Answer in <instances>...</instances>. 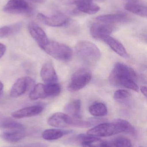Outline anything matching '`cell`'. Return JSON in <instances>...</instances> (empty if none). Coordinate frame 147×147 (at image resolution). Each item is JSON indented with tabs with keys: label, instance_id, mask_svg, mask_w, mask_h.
<instances>
[{
	"label": "cell",
	"instance_id": "10",
	"mask_svg": "<svg viewBox=\"0 0 147 147\" xmlns=\"http://www.w3.org/2000/svg\"><path fill=\"white\" fill-rule=\"evenodd\" d=\"M28 30L30 35L41 49L48 43L49 39L45 31L36 23H30L28 25Z\"/></svg>",
	"mask_w": 147,
	"mask_h": 147
},
{
	"label": "cell",
	"instance_id": "24",
	"mask_svg": "<svg viewBox=\"0 0 147 147\" xmlns=\"http://www.w3.org/2000/svg\"><path fill=\"white\" fill-rule=\"evenodd\" d=\"M90 113L96 117L104 116L108 114V109L104 104L97 102L91 105L89 108Z\"/></svg>",
	"mask_w": 147,
	"mask_h": 147
},
{
	"label": "cell",
	"instance_id": "23",
	"mask_svg": "<svg viewBox=\"0 0 147 147\" xmlns=\"http://www.w3.org/2000/svg\"><path fill=\"white\" fill-rule=\"evenodd\" d=\"M0 127L9 129H25V127L20 123L9 118H4L0 121Z\"/></svg>",
	"mask_w": 147,
	"mask_h": 147
},
{
	"label": "cell",
	"instance_id": "37",
	"mask_svg": "<svg viewBox=\"0 0 147 147\" xmlns=\"http://www.w3.org/2000/svg\"><path fill=\"white\" fill-rule=\"evenodd\" d=\"M97 1H98L104 2L105 1V0H97Z\"/></svg>",
	"mask_w": 147,
	"mask_h": 147
},
{
	"label": "cell",
	"instance_id": "28",
	"mask_svg": "<svg viewBox=\"0 0 147 147\" xmlns=\"http://www.w3.org/2000/svg\"><path fill=\"white\" fill-rule=\"evenodd\" d=\"M61 2L65 5H80L84 3L92 2V0H61Z\"/></svg>",
	"mask_w": 147,
	"mask_h": 147
},
{
	"label": "cell",
	"instance_id": "21",
	"mask_svg": "<svg viewBox=\"0 0 147 147\" xmlns=\"http://www.w3.org/2000/svg\"><path fill=\"white\" fill-rule=\"evenodd\" d=\"M125 9L130 13L142 17H147V9L146 6L137 3H128L125 5Z\"/></svg>",
	"mask_w": 147,
	"mask_h": 147
},
{
	"label": "cell",
	"instance_id": "29",
	"mask_svg": "<svg viewBox=\"0 0 147 147\" xmlns=\"http://www.w3.org/2000/svg\"><path fill=\"white\" fill-rule=\"evenodd\" d=\"M8 147H48V146L46 144L41 142H34Z\"/></svg>",
	"mask_w": 147,
	"mask_h": 147
},
{
	"label": "cell",
	"instance_id": "38",
	"mask_svg": "<svg viewBox=\"0 0 147 147\" xmlns=\"http://www.w3.org/2000/svg\"></svg>",
	"mask_w": 147,
	"mask_h": 147
},
{
	"label": "cell",
	"instance_id": "17",
	"mask_svg": "<svg viewBox=\"0 0 147 147\" xmlns=\"http://www.w3.org/2000/svg\"><path fill=\"white\" fill-rule=\"evenodd\" d=\"M127 16L123 13L110 14L98 16L97 20L107 24L120 23L127 20Z\"/></svg>",
	"mask_w": 147,
	"mask_h": 147
},
{
	"label": "cell",
	"instance_id": "26",
	"mask_svg": "<svg viewBox=\"0 0 147 147\" xmlns=\"http://www.w3.org/2000/svg\"><path fill=\"white\" fill-rule=\"evenodd\" d=\"M130 95L131 94L128 91L121 89L115 91L114 93V98L116 101L123 102L130 97Z\"/></svg>",
	"mask_w": 147,
	"mask_h": 147
},
{
	"label": "cell",
	"instance_id": "3",
	"mask_svg": "<svg viewBox=\"0 0 147 147\" xmlns=\"http://www.w3.org/2000/svg\"><path fill=\"white\" fill-rule=\"evenodd\" d=\"M75 51L79 58L89 65H95L101 58L99 48L89 41L81 40L78 42L75 46Z\"/></svg>",
	"mask_w": 147,
	"mask_h": 147
},
{
	"label": "cell",
	"instance_id": "36",
	"mask_svg": "<svg viewBox=\"0 0 147 147\" xmlns=\"http://www.w3.org/2000/svg\"><path fill=\"white\" fill-rule=\"evenodd\" d=\"M123 1H126L128 2V3H137L139 2V0H123Z\"/></svg>",
	"mask_w": 147,
	"mask_h": 147
},
{
	"label": "cell",
	"instance_id": "16",
	"mask_svg": "<svg viewBox=\"0 0 147 147\" xmlns=\"http://www.w3.org/2000/svg\"><path fill=\"white\" fill-rule=\"evenodd\" d=\"M26 133L25 129H9L2 134V138L10 142H16L25 138Z\"/></svg>",
	"mask_w": 147,
	"mask_h": 147
},
{
	"label": "cell",
	"instance_id": "4",
	"mask_svg": "<svg viewBox=\"0 0 147 147\" xmlns=\"http://www.w3.org/2000/svg\"><path fill=\"white\" fill-rule=\"evenodd\" d=\"M41 49L54 58L60 61H69L72 57V50L69 47L51 40Z\"/></svg>",
	"mask_w": 147,
	"mask_h": 147
},
{
	"label": "cell",
	"instance_id": "18",
	"mask_svg": "<svg viewBox=\"0 0 147 147\" xmlns=\"http://www.w3.org/2000/svg\"><path fill=\"white\" fill-rule=\"evenodd\" d=\"M81 102L79 99L70 102L66 105L64 111L67 115L77 118H81Z\"/></svg>",
	"mask_w": 147,
	"mask_h": 147
},
{
	"label": "cell",
	"instance_id": "20",
	"mask_svg": "<svg viewBox=\"0 0 147 147\" xmlns=\"http://www.w3.org/2000/svg\"><path fill=\"white\" fill-rule=\"evenodd\" d=\"M22 27L21 23H17L0 28V38H7L15 34Z\"/></svg>",
	"mask_w": 147,
	"mask_h": 147
},
{
	"label": "cell",
	"instance_id": "34",
	"mask_svg": "<svg viewBox=\"0 0 147 147\" xmlns=\"http://www.w3.org/2000/svg\"><path fill=\"white\" fill-rule=\"evenodd\" d=\"M28 1L35 3H41L45 2L46 0H28Z\"/></svg>",
	"mask_w": 147,
	"mask_h": 147
},
{
	"label": "cell",
	"instance_id": "1",
	"mask_svg": "<svg viewBox=\"0 0 147 147\" xmlns=\"http://www.w3.org/2000/svg\"><path fill=\"white\" fill-rule=\"evenodd\" d=\"M136 78V73L132 68L122 63H118L114 66L109 80L113 86L124 87L138 92L139 86L135 82Z\"/></svg>",
	"mask_w": 147,
	"mask_h": 147
},
{
	"label": "cell",
	"instance_id": "14",
	"mask_svg": "<svg viewBox=\"0 0 147 147\" xmlns=\"http://www.w3.org/2000/svg\"><path fill=\"white\" fill-rule=\"evenodd\" d=\"M43 110L44 107L41 105H33L18 110L13 112L11 115L14 118L18 119L31 117L39 115Z\"/></svg>",
	"mask_w": 147,
	"mask_h": 147
},
{
	"label": "cell",
	"instance_id": "7",
	"mask_svg": "<svg viewBox=\"0 0 147 147\" xmlns=\"http://www.w3.org/2000/svg\"><path fill=\"white\" fill-rule=\"evenodd\" d=\"M3 9L5 13L13 14L28 13L31 11L29 4L25 0H9Z\"/></svg>",
	"mask_w": 147,
	"mask_h": 147
},
{
	"label": "cell",
	"instance_id": "8",
	"mask_svg": "<svg viewBox=\"0 0 147 147\" xmlns=\"http://www.w3.org/2000/svg\"><path fill=\"white\" fill-rule=\"evenodd\" d=\"M37 19L40 21L47 26L51 27H61L68 23L69 18L62 14H58L51 16H47L39 13L37 14Z\"/></svg>",
	"mask_w": 147,
	"mask_h": 147
},
{
	"label": "cell",
	"instance_id": "6",
	"mask_svg": "<svg viewBox=\"0 0 147 147\" xmlns=\"http://www.w3.org/2000/svg\"><path fill=\"white\" fill-rule=\"evenodd\" d=\"M35 81L29 77L19 78L13 84L10 92V96L17 98L25 94L34 86Z\"/></svg>",
	"mask_w": 147,
	"mask_h": 147
},
{
	"label": "cell",
	"instance_id": "33",
	"mask_svg": "<svg viewBox=\"0 0 147 147\" xmlns=\"http://www.w3.org/2000/svg\"><path fill=\"white\" fill-rule=\"evenodd\" d=\"M83 147H97L94 145H92V143H84L82 144Z\"/></svg>",
	"mask_w": 147,
	"mask_h": 147
},
{
	"label": "cell",
	"instance_id": "5",
	"mask_svg": "<svg viewBox=\"0 0 147 147\" xmlns=\"http://www.w3.org/2000/svg\"><path fill=\"white\" fill-rule=\"evenodd\" d=\"M91 73L87 69H81L73 74L67 86L72 92L77 91L86 86L91 79Z\"/></svg>",
	"mask_w": 147,
	"mask_h": 147
},
{
	"label": "cell",
	"instance_id": "27",
	"mask_svg": "<svg viewBox=\"0 0 147 147\" xmlns=\"http://www.w3.org/2000/svg\"><path fill=\"white\" fill-rule=\"evenodd\" d=\"M115 147H132L131 141L127 138L123 137H118L115 139L114 143Z\"/></svg>",
	"mask_w": 147,
	"mask_h": 147
},
{
	"label": "cell",
	"instance_id": "13",
	"mask_svg": "<svg viewBox=\"0 0 147 147\" xmlns=\"http://www.w3.org/2000/svg\"><path fill=\"white\" fill-rule=\"evenodd\" d=\"M70 116L61 112H57L51 116L47 120L50 126L55 127L64 128L69 127Z\"/></svg>",
	"mask_w": 147,
	"mask_h": 147
},
{
	"label": "cell",
	"instance_id": "22",
	"mask_svg": "<svg viewBox=\"0 0 147 147\" xmlns=\"http://www.w3.org/2000/svg\"><path fill=\"white\" fill-rule=\"evenodd\" d=\"M77 12H81L88 14L93 15L100 10V7L92 2L84 3L77 6Z\"/></svg>",
	"mask_w": 147,
	"mask_h": 147
},
{
	"label": "cell",
	"instance_id": "30",
	"mask_svg": "<svg viewBox=\"0 0 147 147\" xmlns=\"http://www.w3.org/2000/svg\"><path fill=\"white\" fill-rule=\"evenodd\" d=\"M6 49H7V47L6 46L0 43V59L5 54Z\"/></svg>",
	"mask_w": 147,
	"mask_h": 147
},
{
	"label": "cell",
	"instance_id": "2",
	"mask_svg": "<svg viewBox=\"0 0 147 147\" xmlns=\"http://www.w3.org/2000/svg\"><path fill=\"white\" fill-rule=\"evenodd\" d=\"M123 132L134 134V128L127 120L117 119L111 123L104 122L96 125L87 132V134L96 137H108Z\"/></svg>",
	"mask_w": 147,
	"mask_h": 147
},
{
	"label": "cell",
	"instance_id": "15",
	"mask_svg": "<svg viewBox=\"0 0 147 147\" xmlns=\"http://www.w3.org/2000/svg\"><path fill=\"white\" fill-rule=\"evenodd\" d=\"M103 40L116 53L124 58H128L129 55L123 45L118 40L110 36H107Z\"/></svg>",
	"mask_w": 147,
	"mask_h": 147
},
{
	"label": "cell",
	"instance_id": "31",
	"mask_svg": "<svg viewBox=\"0 0 147 147\" xmlns=\"http://www.w3.org/2000/svg\"><path fill=\"white\" fill-rule=\"evenodd\" d=\"M100 147H115L114 144L108 141H103L100 143Z\"/></svg>",
	"mask_w": 147,
	"mask_h": 147
},
{
	"label": "cell",
	"instance_id": "32",
	"mask_svg": "<svg viewBox=\"0 0 147 147\" xmlns=\"http://www.w3.org/2000/svg\"><path fill=\"white\" fill-rule=\"evenodd\" d=\"M140 90L141 92H142V94L144 95L146 97H147V87L144 86H141Z\"/></svg>",
	"mask_w": 147,
	"mask_h": 147
},
{
	"label": "cell",
	"instance_id": "11",
	"mask_svg": "<svg viewBox=\"0 0 147 147\" xmlns=\"http://www.w3.org/2000/svg\"><path fill=\"white\" fill-rule=\"evenodd\" d=\"M40 75L45 84H54L58 82V75L51 62H47L43 65L41 70Z\"/></svg>",
	"mask_w": 147,
	"mask_h": 147
},
{
	"label": "cell",
	"instance_id": "9",
	"mask_svg": "<svg viewBox=\"0 0 147 147\" xmlns=\"http://www.w3.org/2000/svg\"><path fill=\"white\" fill-rule=\"evenodd\" d=\"M114 28L110 24L104 23H95L91 27L90 34L94 38L102 40L110 36L113 32Z\"/></svg>",
	"mask_w": 147,
	"mask_h": 147
},
{
	"label": "cell",
	"instance_id": "19",
	"mask_svg": "<svg viewBox=\"0 0 147 147\" xmlns=\"http://www.w3.org/2000/svg\"><path fill=\"white\" fill-rule=\"evenodd\" d=\"M70 133V131L66 130L51 129L45 130L42 134V137L44 140H55Z\"/></svg>",
	"mask_w": 147,
	"mask_h": 147
},
{
	"label": "cell",
	"instance_id": "12",
	"mask_svg": "<svg viewBox=\"0 0 147 147\" xmlns=\"http://www.w3.org/2000/svg\"><path fill=\"white\" fill-rule=\"evenodd\" d=\"M29 97L32 100L51 97L49 84H38L35 85L30 91Z\"/></svg>",
	"mask_w": 147,
	"mask_h": 147
},
{
	"label": "cell",
	"instance_id": "35",
	"mask_svg": "<svg viewBox=\"0 0 147 147\" xmlns=\"http://www.w3.org/2000/svg\"><path fill=\"white\" fill-rule=\"evenodd\" d=\"M3 83L1 81H0V96L1 94L2 93L3 91Z\"/></svg>",
	"mask_w": 147,
	"mask_h": 147
},
{
	"label": "cell",
	"instance_id": "25",
	"mask_svg": "<svg viewBox=\"0 0 147 147\" xmlns=\"http://www.w3.org/2000/svg\"><path fill=\"white\" fill-rule=\"evenodd\" d=\"M100 140L101 139L99 137L91 136L88 134H80L74 136V137H72L69 141L70 142H73V143L75 142V143H78L82 145L84 143H92L97 142Z\"/></svg>",
	"mask_w": 147,
	"mask_h": 147
}]
</instances>
